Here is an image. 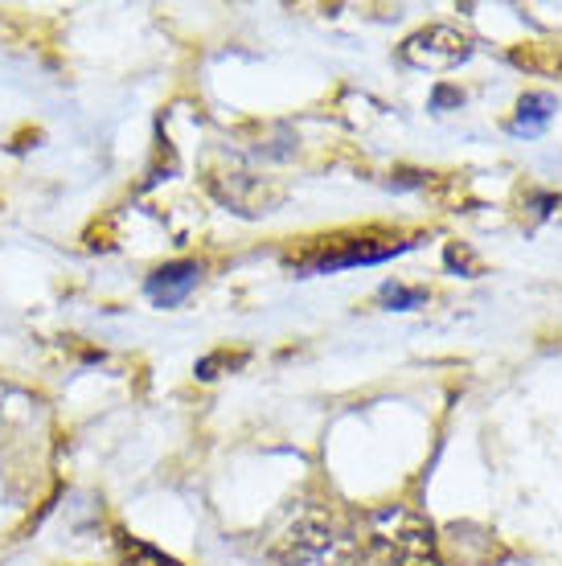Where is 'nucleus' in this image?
Returning a JSON list of instances; mask_svg holds the SVG:
<instances>
[{"label":"nucleus","mask_w":562,"mask_h":566,"mask_svg":"<svg viewBox=\"0 0 562 566\" xmlns=\"http://www.w3.org/2000/svg\"><path fill=\"white\" fill-rule=\"evenodd\" d=\"M362 554L378 566H444L431 522L407 505H382L362 517Z\"/></svg>","instance_id":"obj_1"},{"label":"nucleus","mask_w":562,"mask_h":566,"mask_svg":"<svg viewBox=\"0 0 562 566\" xmlns=\"http://www.w3.org/2000/svg\"><path fill=\"white\" fill-rule=\"evenodd\" d=\"M275 566H362V546L324 513H300L275 542Z\"/></svg>","instance_id":"obj_2"},{"label":"nucleus","mask_w":562,"mask_h":566,"mask_svg":"<svg viewBox=\"0 0 562 566\" xmlns=\"http://www.w3.org/2000/svg\"><path fill=\"white\" fill-rule=\"evenodd\" d=\"M410 242H398L391 234H350V239H316L304 251H292L283 259L295 275H324V271L345 268H370V263H386V259L403 255Z\"/></svg>","instance_id":"obj_3"},{"label":"nucleus","mask_w":562,"mask_h":566,"mask_svg":"<svg viewBox=\"0 0 562 566\" xmlns=\"http://www.w3.org/2000/svg\"><path fill=\"white\" fill-rule=\"evenodd\" d=\"M206 185L226 210L242 213V218H263L288 198L283 185H271L268 177H254V172H210Z\"/></svg>","instance_id":"obj_4"},{"label":"nucleus","mask_w":562,"mask_h":566,"mask_svg":"<svg viewBox=\"0 0 562 566\" xmlns=\"http://www.w3.org/2000/svg\"><path fill=\"white\" fill-rule=\"evenodd\" d=\"M472 54V42H468V33L451 25H427L419 33H410L407 42L398 45V57L415 66V71H451V66H460L465 57Z\"/></svg>","instance_id":"obj_5"},{"label":"nucleus","mask_w":562,"mask_h":566,"mask_svg":"<svg viewBox=\"0 0 562 566\" xmlns=\"http://www.w3.org/2000/svg\"><path fill=\"white\" fill-rule=\"evenodd\" d=\"M197 280H201V263H194V259H177V263L156 268L144 287H148V300H153V304L173 308V304H181V300L194 292Z\"/></svg>","instance_id":"obj_6"},{"label":"nucleus","mask_w":562,"mask_h":566,"mask_svg":"<svg viewBox=\"0 0 562 566\" xmlns=\"http://www.w3.org/2000/svg\"><path fill=\"white\" fill-rule=\"evenodd\" d=\"M115 551H119V566H181L173 554L156 551V546L132 538L124 530H115Z\"/></svg>","instance_id":"obj_7"},{"label":"nucleus","mask_w":562,"mask_h":566,"mask_svg":"<svg viewBox=\"0 0 562 566\" xmlns=\"http://www.w3.org/2000/svg\"><path fill=\"white\" fill-rule=\"evenodd\" d=\"M559 112V103L550 95H525L518 103V119H513V132H525V136H538V132L550 124V115Z\"/></svg>","instance_id":"obj_8"},{"label":"nucleus","mask_w":562,"mask_h":566,"mask_svg":"<svg viewBox=\"0 0 562 566\" xmlns=\"http://www.w3.org/2000/svg\"><path fill=\"white\" fill-rule=\"evenodd\" d=\"M378 300L386 308H419L423 300H427V292L423 287H403V283H386L378 292Z\"/></svg>","instance_id":"obj_9"},{"label":"nucleus","mask_w":562,"mask_h":566,"mask_svg":"<svg viewBox=\"0 0 562 566\" xmlns=\"http://www.w3.org/2000/svg\"><path fill=\"white\" fill-rule=\"evenodd\" d=\"M242 361H247V354H230V349H222V354H210L206 357V361H197V378H201V382H210L214 378V369H235V366H242Z\"/></svg>","instance_id":"obj_10"}]
</instances>
